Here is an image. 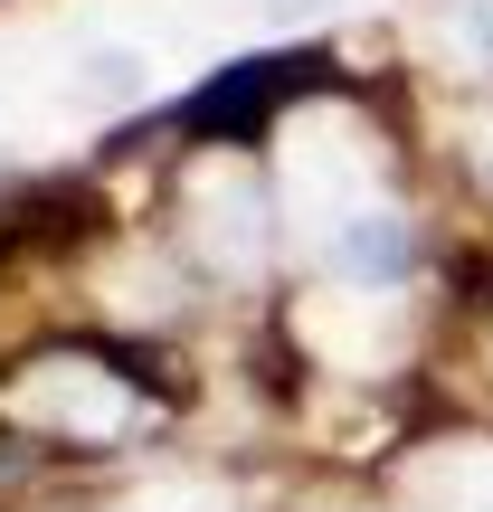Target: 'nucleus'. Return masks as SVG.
Returning <instances> with one entry per match:
<instances>
[{
	"mask_svg": "<svg viewBox=\"0 0 493 512\" xmlns=\"http://www.w3.org/2000/svg\"><path fill=\"white\" fill-rule=\"evenodd\" d=\"M285 200H294V228H304L313 247H332V238L370 209V143H361V124H351V114L313 105L304 124H294Z\"/></svg>",
	"mask_w": 493,
	"mask_h": 512,
	"instance_id": "f257e3e1",
	"label": "nucleus"
},
{
	"mask_svg": "<svg viewBox=\"0 0 493 512\" xmlns=\"http://www.w3.org/2000/svg\"><path fill=\"white\" fill-rule=\"evenodd\" d=\"M10 418L29 427H57V437H114L133 418V389L95 361H38L29 380L10 389Z\"/></svg>",
	"mask_w": 493,
	"mask_h": 512,
	"instance_id": "f03ea898",
	"label": "nucleus"
},
{
	"mask_svg": "<svg viewBox=\"0 0 493 512\" xmlns=\"http://www.w3.org/2000/svg\"><path fill=\"white\" fill-rule=\"evenodd\" d=\"M190 238L219 275H256L266 266V200H256V181L238 162H200V181H190Z\"/></svg>",
	"mask_w": 493,
	"mask_h": 512,
	"instance_id": "7ed1b4c3",
	"label": "nucleus"
},
{
	"mask_svg": "<svg viewBox=\"0 0 493 512\" xmlns=\"http://www.w3.org/2000/svg\"><path fill=\"white\" fill-rule=\"evenodd\" d=\"M323 256H332V266L351 275V285H370V294H380V285H399V275H408V219H399V209H380V200H370L361 219H351L342 238L323 247Z\"/></svg>",
	"mask_w": 493,
	"mask_h": 512,
	"instance_id": "20e7f679",
	"label": "nucleus"
},
{
	"mask_svg": "<svg viewBox=\"0 0 493 512\" xmlns=\"http://www.w3.org/2000/svg\"><path fill=\"white\" fill-rule=\"evenodd\" d=\"M304 342L323 351V361H342V370H380L389 351H399V323H380V313H361V304H304Z\"/></svg>",
	"mask_w": 493,
	"mask_h": 512,
	"instance_id": "39448f33",
	"label": "nucleus"
},
{
	"mask_svg": "<svg viewBox=\"0 0 493 512\" xmlns=\"http://www.w3.org/2000/svg\"><path fill=\"white\" fill-rule=\"evenodd\" d=\"M408 484L427 512H493V446H437V456H418Z\"/></svg>",
	"mask_w": 493,
	"mask_h": 512,
	"instance_id": "423d86ee",
	"label": "nucleus"
},
{
	"mask_svg": "<svg viewBox=\"0 0 493 512\" xmlns=\"http://www.w3.org/2000/svg\"><path fill=\"white\" fill-rule=\"evenodd\" d=\"M76 76H86V95H105V105H124V95H143V57H133V48H86V57H76Z\"/></svg>",
	"mask_w": 493,
	"mask_h": 512,
	"instance_id": "0eeeda50",
	"label": "nucleus"
},
{
	"mask_svg": "<svg viewBox=\"0 0 493 512\" xmlns=\"http://www.w3.org/2000/svg\"><path fill=\"white\" fill-rule=\"evenodd\" d=\"M446 38H456V57H475V67H493V0H456Z\"/></svg>",
	"mask_w": 493,
	"mask_h": 512,
	"instance_id": "6e6552de",
	"label": "nucleus"
},
{
	"mask_svg": "<svg viewBox=\"0 0 493 512\" xmlns=\"http://www.w3.org/2000/svg\"><path fill=\"white\" fill-rule=\"evenodd\" d=\"M133 512H228V494H219V484H152Z\"/></svg>",
	"mask_w": 493,
	"mask_h": 512,
	"instance_id": "1a4fd4ad",
	"label": "nucleus"
},
{
	"mask_svg": "<svg viewBox=\"0 0 493 512\" xmlns=\"http://www.w3.org/2000/svg\"><path fill=\"white\" fill-rule=\"evenodd\" d=\"M266 19H313V10H342V0H256Z\"/></svg>",
	"mask_w": 493,
	"mask_h": 512,
	"instance_id": "9d476101",
	"label": "nucleus"
},
{
	"mask_svg": "<svg viewBox=\"0 0 493 512\" xmlns=\"http://www.w3.org/2000/svg\"><path fill=\"white\" fill-rule=\"evenodd\" d=\"M475 152H484V171H493V124H484V133H475Z\"/></svg>",
	"mask_w": 493,
	"mask_h": 512,
	"instance_id": "9b49d317",
	"label": "nucleus"
}]
</instances>
